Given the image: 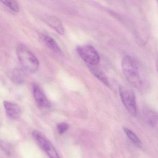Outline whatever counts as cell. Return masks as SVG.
<instances>
[{"instance_id": "obj_2", "label": "cell", "mask_w": 158, "mask_h": 158, "mask_svg": "<svg viewBox=\"0 0 158 158\" xmlns=\"http://www.w3.org/2000/svg\"><path fill=\"white\" fill-rule=\"evenodd\" d=\"M18 60L25 71L35 73L38 70L40 63L37 57L23 45H19L16 48Z\"/></svg>"}, {"instance_id": "obj_17", "label": "cell", "mask_w": 158, "mask_h": 158, "mask_svg": "<svg viewBox=\"0 0 158 158\" xmlns=\"http://www.w3.org/2000/svg\"><path fill=\"white\" fill-rule=\"evenodd\" d=\"M157 1H158V0H157Z\"/></svg>"}, {"instance_id": "obj_16", "label": "cell", "mask_w": 158, "mask_h": 158, "mask_svg": "<svg viewBox=\"0 0 158 158\" xmlns=\"http://www.w3.org/2000/svg\"><path fill=\"white\" fill-rule=\"evenodd\" d=\"M156 69H157V71L158 74V60H157V63H156Z\"/></svg>"}, {"instance_id": "obj_10", "label": "cell", "mask_w": 158, "mask_h": 158, "mask_svg": "<svg viewBox=\"0 0 158 158\" xmlns=\"http://www.w3.org/2000/svg\"><path fill=\"white\" fill-rule=\"evenodd\" d=\"M40 39L43 43L50 49L57 53H61L60 48L56 41L49 35L47 34L40 33L39 35Z\"/></svg>"}, {"instance_id": "obj_3", "label": "cell", "mask_w": 158, "mask_h": 158, "mask_svg": "<svg viewBox=\"0 0 158 158\" xmlns=\"http://www.w3.org/2000/svg\"><path fill=\"white\" fill-rule=\"evenodd\" d=\"M119 93L121 100L127 111L131 115L136 116L137 114V106L135 94L131 89L120 85Z\"/></svg>"}, {"instance_id": "obj_15", "label": "cell", "mask_w": 158, "mask_h": 158, "mask_svg": "<svg viewBox=\"0 0 158 158\" xmlns=\"http://www.w3.org/2000/svg\"><path fill=\"white\" fill-rule=\"evenodd\" d=\"M57 130L60 135H63L69 129V125L65 123H60L57 125Z\"/></svg>"}, {"instance_id": "obj_8", "label": "cell", "mask_w": 158, "mask_h": 158, "mask_svg": "<svg viewBox=\"0 0 158 158\" xmlns=\"http://www.w3.org/2000/svg\"><path fill=\"white\" fill-rule=\"evenodd\" d=\"M44 20L46 24L54 29L59 35H64V28L63 24L58 17L53 15H48L45 17Z\"/></svg>"}, {"instance_id": "obj_6", "label": "cell", "mask_w": 158, "mask_h": 158, "mask_svg": "<svg viewBox=\"0 0 158 158\" xmlns=\"http://www.w3.org/2000/svg\"><path fill=\"white\" fill-rule=\"evenodd\" d=\"M33 92L35 101L39 107L41 109H48L50 107V102L38 85H33Z\"/></svg>"}, {"instance_id": "obj_5", "label": "cell", "mask_w": 158, "mask_h": 158, "mask_svg": "<svg viewBox=\"0 0 158 158\" xmlns=\"http://www.w3.org/2000/svg\"><path fill=\"white\" fill-rule=\"evenodd\" d=\"M32 135L39 146L51 158H59V154L52 143L48 139L37 130L32 132Z\"/></svg>"}, {"instance_id": "obj_11", "label": "cell", "mask_w": 158, "mask_h": 158, "mask_svg": "<svg viewBox=\"0 0 158 158\" xmlns=\"http://www.w3.org/2000/svg\"><path fill=\"white\" fill-rule=\"evenodd\" d=\"M89 70L95 77H97L105 85L110 87V83L109 80L102 71L96 67H94V65H89Z\"/></svg>"}, {"instance_id": "obj_9", "label": "cell", "mask_w": 158, "mask_h": 158, "mask_svg": "<svg viewBox=\"0 0 158 158\" xmlns=\"http://www.w3.org/2000/svg\"><path fill=\"white\" fill-rule=\"evenodd\" d=\"M3 105L7 115L10 118L17 119L21 117L22 110L20 107L16 103L5 101L3 102Z\"/></svg>"}, {"instance_id": "obj_12", "label": "cell", "mask_w": 158, "mask_h": 158, "mask_svg": "<svg viewBox=\"0 0 158 158\" xmlns=\"http://www.w3.org/2000/svg\"><path fill=\"white\" fill-rule=\"evenodd\" d=\"M123 130L127 137L129 139L135 146L139 148H142L143 145H142V142L136 135L134 133V132L129 128L125 127H123Z\"/></svg>"}, {"instance_id": "obj_4", "label": "cell", "mask_w": 158, "mask_h": 158, "mask_svg": "<svg viewBox=\"0 0 158 158\" xmlns=\"http://www.w3.org/2000/svg\"><path fill=\"white\" fill-rule=\"evenodd\" d=\"M77 50L81 59L89 65L95 66L99 63V55L93 46L89 45L79 46Z\"/></svg>"}, {"instance_id": "obj_7", "label": "cell", "mask_w": 158, "mask_h": 158, "mask_svg": "<svg viewBox=\"0 0 158 158\" xmlns=\"http://www.w3.org/2000/svg\"><path fill=\"white\" fill-rule=\"evenodd\" d=\"M144 118L148 124L158 131V112L153 109L146 107L143 110Z\"/></svg>"}, {"instance_id": "obj_14", "label": "cell", "mask_w": 158, "mask_h": 158, "mask_svg": "<svg viewBox=\"0 0 158 158\" xmlns=\"http://www.w3.org/2000/svg\"><path fill=\"white\" fill-rule=\"evenodd\" d=\"M1 2L14 12L20 11V6L16 0H1Z\"/></svg>"}, {"instance_id": "obj_13", "label": "cell", "mask_w": 158, "mask_h": 158, "mask_svg": "<svg viewBox=\"0 0 158 158\" xmlns=\"http://www.w3.org/2000/svg\"><path fill=\"white\" fill-rule=\"evenodd\" d=\"M11 78L15 84L18 85L23 84L25 79L23 71L18 68L15 69L11 74Z\"/></svg>"}, {"instance_id": "obj_1", "label": "cell", "mask_w": 158, "mask_h": 158, "mask_svg": "<svg viewBox=\"0 0 158 158\" xmlns=\"http://www.w3.org/2000/svg\"><path fill=\"white\" fill-rule=\"evenodd\" d=\"M122 69L128 82L141 92L146 91L148 87L146 71L135 59L127 55L122 61Z\"/></svg>"}]
</instances>
